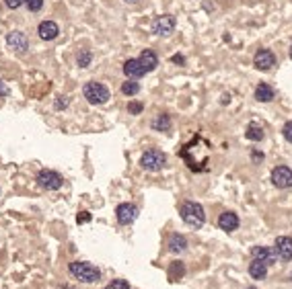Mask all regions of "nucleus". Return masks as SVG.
Instances as JSON below:
<instances>
[{"label": "nucleus", "mask_w": 292, "mask_h": 289, "mask_svg": "<svg viewBox=\"0 0 292 289\" xmlns=\"http://www.w3.org/2000/svg\"><path fill=\"white\" fill-rule=\"evenodd\" d=\"M179 156L183 158V162L187 164L189 170H193V172H204V170H208L210 142H206L200 134H196L189 144H185V146L179 150Z\"/></svg>", "instance_id": "f257e3e1"}, {"label": "nucleus", "mask_w": 292, "mask_h": 289, "mask_svg": "<svg viewBox=\"0 0 292 289\" xmlns=\"http://www.w3.org/2000/svg\"><path fill=\"white\" fill-rule=\"evenodd\" d=\"M179 213H181V219L187 223L189 228H193V230L202 228V226H204V221H206L204 207H202L200 203H196V201H185V203L181 205Z\"/></svg>", "instance_id": "f03ea898"}, {"label": "nucleus", "mask_w": 292, "mask_h": 289, "mask_svg": "<svg viewBox=\"0 0 292 289\" xmlns=\"http://www.w3.org/2000/svg\"><path fill=\"white\" fill-rule=\"evenodd\" d=\"M68 271L74 279H78L80 283H95L101 279V271L93 267L91 263H80V261H74L68 265Z\"/></svg>", "instance_id": "7ed1b4c3"}, {"label": "nucleus", "mask_w": 292, "mask_h": 289, "mask_svg": "<svg viewBox=\"0 0 292 289\" xmlns=\"http://www.w3.org/2000/svg\"><path fill=\"white\" fill-rule=\"evenodd\" d=\"M82 92H85V99H87L91 105H103V103H107V99H109V90H107V86H103L101 82H87Z\"/></svg>", "instance_id": "20e7f679"}, {"label": "nucleus", "mask_w": 292, "mask_h": 289, "mask_svg": "<svg viewBox=\"0 0 292 289\" xmlns=\"http://www.w3.org/2000/svg\"><path fill=\"white\" fill-rule=\"evenodd\" d=\"M165 164H167V156H165V152H160V150H148L140 158V166L144 170H150V172L160 170Z\"/></svg>", "instance_id": "39448f33"}, {"label": "nucleus", "mask_w": 292, "mask_h": 289, "mask_svg": "<svg viewBox=\"0 0 292 289\" xmlns=\"http://www.w3.org/2000/svg\"><path fill=\"white\" fill-rule=\"evenodd\" d=\"M175 29V19L171 15H160L152 21V33L154 35H171Z\"/></svg>", "instance_id": "423d86ee"}, {"label": "nucleus", "mask_w": 292, "mask_h": 289, "mask_svg": "<svg viewBox=\"0 0 292 289\" xmlns=\"http://www.w3.org/2000/svg\"><path fill=\"white\" fill-rule=\"evenodd\" d=\"M253 66L257 70H262V72H268L276 66V55L270 51V49H259L253 57Z\"/></svg>", "instance_id": "0eeeda50"}, {"label": "nucleus", "mask_w": 292, "mask_h": 289, "mask_svg": "<svg viewBox=\"0 0 292 289\" xmlns=\"http://www.w3.org/2000/svg\"><path fill=\"white\" fill-rule=\"evenodd\" d=\"M37 183H39L44 189H48V191H58L64 181H62V177H60L56 170H39Z\"/></svg>", "instance_id": "6e6552de"}, {"label": "nucleus", "mask_w": 292, "mask_h": 289, "mask_svg": "<svg viewBox=\"0 0 292 289\" xmlns=\"http://www.w3.org/2000/svg\"><path fill=\"white\" fill-rule=\"evenodd\" d=\"M115 215H117V221H119V223L128 226V223H132V221L138 217V207H136L134 203H121V205H117Z\"/></svg>", "instance_id": "1a4fd4ad"}, {"label": "nucleus", "mask_w": 292, "mask_h": 289, "mask_svg": "<svg viewBox=\"0 0 292 289\" xmlns=\"http://www.w3.org/2000/svg\"><path fill=\"white\" fill-rule=\"evenodd\" d=\"M272 183L278 189H288L292 187V170L288 166H276L272 170Z\"/></svg>", "instance_id": "9d476101"}, {"label": "nucleus", "mask_w": 292, "mask_h": 289, "mask_svg": "<svg viewBox=\"0 0 292 289\" xmlns=\"http://www.w3.org/2000/svg\"><path fill=\"white\" fill-rule=\"evenodd\" d=\"M251 256L255 261H262L264 265H274L276 263V259H278V254H276V250L274 248H270V246H255V248H251Z\"/></svg>", "instance_id": "9b49d317"}, {"label": "nucleus", "mask_w": 292, "mask_h": 289, "mask_svg": "<svg viewBox=\"0 0 292 289\" xmlns=\"http://www.w3.org/2000/svg\"><path fill=\"white\" fill-rule=\"evenodd\" d=\"M274 250H276V254L280 256L282 261H292V238H288V236L276 238Z\"/></svg>", "instance_id": "f8f14e48"}, {"label": "nucleus", "mask_w": 292, "mask_h": 289, "mask_svg": "<svg viewBox=\"0 0 292 289\" xmlns=\"http://www.w3.org/2000/svg\"><path fill=\"white\" fill-rule=\"evenodd\" d=\"M218 228L224 230V232H235V230L239 228V217H237V213H233V211L220 213V217H218Z\"/></svg>", "instance_id": "ddd939ff"}, {"label": "nucleus", "mask_w": 292, "mask_h": 289, "mask_svg": "<svg viewBox=\"0 0 292 289\" xmlns=\"http://www.w3.org/2000/svg\"><path fill=\"white\" fill-rule=\"evenodd\" d=\"M37 33H39V37H41V39L52 41V39H56V37H58L60 29H58V25H56L54 21H44V23H39Z\"/></svg>", "instance_id": "4468645a"}, {"label": "nucleus", "mask_w": 292, "mask_h": 289, "mask_svg": "<svg viewBox=\"0 0 292 289\" xmlns=\"http://www.w3.org/2000/svg\"><path fill=\"white\" fill-rule=\"evenodd\" d=\"M123 74L130 76V78H140V76L146 74V70L142 68L140 60H128V62L123 64Z\"/></svg>", "instance_id": "2eb2a0df"}, {"label": "nucleus", "mask_w": 292, "mask_h": 289, "mask_svg": "<svg viewBox=\"0 0 292 289\" xmlns=\"http://www.w3.org/2000/svg\"><path fill=\"white\" fill-rule=\"evenodd\" d=\"M7 41H9V45H11L13 49H17V51H25L27 45H29L25 33H21V31H13V33H9Z\"/></svg>", "instance_id": "dca6fc26"}, {"label": "nucleus", "mask_w": 292, "mask_h": 289, "mask_svg": "<svg viewBox=\"0 0 292 289\" xmlns=\"http://www.w3.org/2000/svg\"><path fill=\"white\" fill-rule=\"evenodd\" d=\"M140 64H142V68L146 70V72H152L156 66H158V57H156V53L152 51V49H144L142 53H140Z\"/></svg>", "instance_id": "f3484780"}, {"label": "nucleus", "mask_w": 292, "mask_h": 289, "mask_svg": "<svg viewBox=\"0 0 292 289\" xmlns=\"http://www.w3.org/2000/svg\"><path fill=\"white\" fill-rule=\"evenodd\" d=\"M255 99H257L259 103H270V101L274 99V88H272L270 84L262 82V84L255 88Z\"/></svg>", "instance_id": "a211bd4d"}, {"label": "nucleus", "mask_w": 292, "mask_h": 289, "mask_svg": "<svg viewBox=\"0 0 292 289\" xmlns=\"http://www.w3.org/2000/svg\"><path fill=\"white\" fill-rule=\"evenodd\" d=\"M249 275L253 277V279H266V275H268V265H264L262 261H251V265H249Z\"/></svg>", "instance_id": "6ab92c4d"}, {"label": "nucleus", "mask_w": 292, "mask_h": 289, "mask_svg": "<svg viewBox=\"0 0 292 289\" xmlns=\"http://www.w3.org/2000/svg\"><path fill=\"white\" fill-rule=\"evenodd\" d=\"M167 246H169L171 252H183V250L187 248V240H185V236H181V234H171Z\"/></svg>", "instance_id": "aec40b11"}, {"label": "nucleus", "mask_w": 292, "mask_h": 289, "mask_svg": "<svg viewBox=\"0 0 292 289\" xmlns=\"http://www.w3.org/2000/svg\"><path fill=\"white\" fill-rule=\"evenodd\" d=\"M150 127L154 132H169L171 130V117L169 115H158L156 119H152Z\"/></svg>", "instance_id": "412c9836"}, {"label": "nucleus", "mask_w": 292, "mask_h": 289, "mask_svg": "<svg viewBox=\"0 0 292 289\" xmlns=\"http://www.w3.org/2000/svg\"><path fill=\"white\" fill-rule=\"evenodd\" d=\"M245 138L251 140V142H262V140H264V130H262V125L249 123V125H247V132H245Z\"/></svg>", "instance_id": "4be33fe9"}, {"label": "nucleus", "mask_w": 292, "mask_h": 289, "mask_svg": "<svg viewBox=\"0 0 292 289\" xmlns=\"http://www.w3.org/2000/svg\"><path fill=\"white\" fill-rule=\"evenodd\" d=\"M185 275V267H183V263H173L171 265V269H169V279L171 281H177V279H181Z\"/></svg>", "instance_id": "5701e85b"}, {"label": "nucleus", "mask_w": 292, "mask_h": 289, "mask_svg": "<svg viewBox=\"0 0 292 289\" xmlns=\"http://www.w3.org/2000/svg\"><path fill=\"white\" fill-rule=\"evenodd\" d=\"M138 90H140V86H138V82H134V80H126V82L121 84V92L128 94V96L138 94Z\"/></svg>", "instance_id": "b1692460"}, {"label": "nucleus", "mask_w": 292, "mask_h": 289, "mask_svg": "<svg viewBox=\"0 0 292 289\" xmlns=\"http://www.w3.org/2000/svg\"><path fill=\"white\" fill-rule=\"evenodd\" d=\"M105 289H130V283L126 279H113Z\"/></svg>", "instance_id": "393cba45"}, {"label": "nucleus", "mask_w": 292, "mask_h": 289, "mask_svg": "<svg viewBox=\"0 0 292 289\" xmlns=\"http://www.w3.org/2000/svg\"><path fill=\"white\" fill-rule=\"evenodd\" d=\"M89 64H91V51H89V49H82L80 55H78V66H80V68H87Z\"/></svg>", "instance_id": "a878e982"}, {"label": "nucleus", "mask_w": 292, "mask_h": 289, "mask_svg": "<svg viewBox=\"0 0 292 289\" xmlns=\"http://www.w3.org/2000/svg\"><path fill=\"white\" fill-rule=\"evenodd\" d=\"M25 5H27V9H29L31 13H37V11H41V7H44V0H25Z\"/></svg>", "instance_id": "bb28decb"}, {"label": "nucleus", "mask_w": 292, "mask_h": 289, "mask_svg": "<svg viewBox=\"0 0 292 289\" xmlns=\"http://www.w3.org/2000/svg\"><path fill=\"white\" fill-rule=\"evenodd\" d=\"M282 136L286 138V142L292 144V121H288V123L282 127Z\"/></svg>", "instance_id": "cd10ccee"}, {"label": "nucleus", "mask_w": 292, "mask_h": 289, "mask_svg": "<svg viewBox=\"0 0 292 289\" xmlns=\"http://www.w3.org/2000/svg\"><path fill=\"white\" fill-rule=\"evenodd\" d=\"M76 221H78V223H87V221H91V213H89V211H80V213L76 215Z\"/></svg>", "instance_id": "c85d7f7f"}, {"label": "nucleus", "mask_w": 292, "mask_h": 289, "mask_svg": "<svg viewBox=\"0 0 292 289\" xmlns=\"http://www.w3.org/2000/svg\"><path fill=\"white\" fill-rule=\"evenodd\" d=\"M128 111L134 113V115H138V113L142 111V105H140V103H130V105H128Z\"/></svg>", "instance_id": "c756f323"}, {"label": "nucleus", "mask_w": 292, "mask_h": 289, "mask_svg": "<svg viewBox=\"0 0 292 289\" xmlns=\"http://www.w3.org/2000/svg\"><path fill=\"white\" fill-rule=\"evenodd\" d=\"M9 9H19L21 5H25V0H5Z\"/></svg>", "instance_id": "7c9ffc66"}, {"label": "nucleus", "mask_w": 292, "mask_h": 289, "mask_svg": "<svg viewBox=\"0 0 292 289\" xmlns=\"http://www.w3.org/2000/svg\"><path fill=\"white\" fill-rule=\"evenodd\" d=\"M0 94H3V96H7V94H9V90H7V86H5L3 82H0Z\"/></svg>", "instance_id": "2f4dec72"}, {"label": "nucleus", "mask_w": 292, "mask_h": 289, "mask_svg": "<svg viewBox=\"0 0 292 289\" xmlns=\"http://www.w3.org/2000/svg\"><path fill=\"white\" fill-rule=\"evenodd\" d=\"M171 60H173V62H175V64H183V57H181V55H173V57H171Z\"/></svg>", "instance_id": "473e14b6"}, {"label": "nucleus", "mask_w": 292, "mask_h": 289, "mask_svg": "<svg viewBox=\"0 0 292 289\" xmlns=\"http://www.w3.org/2000/svg\"><path fill=\"white\" fill-rule=\"evenodd\" d=\"M60 107H66V101H56V109H60Z\"/></svg>", "instance_id": "72a5a7b5"}, {"label": "nucleus", "mask_w": 292, "mask_h": 289, "mask_svg": "<svg viewBox=\"0 0 292 289\" xmlns=\"http://www.w3.org/2000/svg\"><path fill=\"white\" fill-rule=\"evenodd\" d=\"M251 156H253V160H262L264 158V154H257V152H253Z\"/></svg>", "instance_id": "f704fd0d"}, {"label": "nucleus", "mask_w": 292, "mask_h": 289, "mask_svg": "<svg viewBox=\"0 0 292 289\" xmlns=\"http://www.w3.org/2000/svg\"><path fill=\"white\" fill-rule=\"evenodd\" d=\"M126 3H136V0H126Z\"/></svg>", "instance_id": "c9c22d12"}, {"label": "nucleus", "mask_w": 292, "mask_h": 289, "mask_svg": "<svg viewBox=\"0 0 292 289\" xmlns=\"http://www.w3.org/2000/svg\"><path fill=\"white\" fill-rule=\"evenodd\" d=\"M290 57H292V45H290Z\"/></svg>", "instance_id": "e433bc0d"}, {"label": "nucleus", "mask_w": 292, "mask_h": 289, "mask_svg": "<svg viewBox=\"0 0 292 289\" xmlns=\"http://www.w3.org/2000/svg\"><path fill=\"white\" fill-rule=\"evenodd\" d=\"M249 289H253V287H249Z\"/></svg>", "instance_id": "4c0bfd02"}]
</instances>
